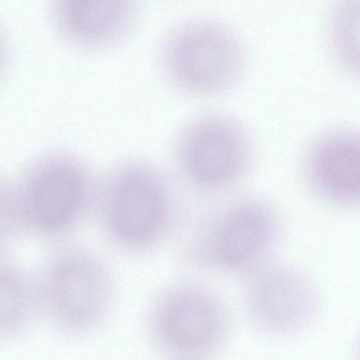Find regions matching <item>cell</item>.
Here are the masks:
<instances>
[{"instance_id":"cell-1","label":"cell","mask_w":360,"mask_h":360,"mask_svg":"<svg viewBox=\"0 0 360 360\" xmlns=\"http://www.w3.org/2000/svg\"><path fill=\"white\" fill-rule=\"evenodd\" d=\"M94 216L105 239L129 256H143L166 241L176 220L167 176L136 158L113 164L98 178Z\"/></svg>"},{"instance_id":"cell-2","label":"cell","mask_w":360,"mask_h":360,"mask_svg":"<svg viewBox=\"0 0 360 360\" xmlns=\"http://www.w3.org/2000/svg\"><path fill=\"white\" fill-rule=\"evenodd\" d=\"M34 276L41 317L65 338H91L110 321L119 281L98 252L77 244H58Z\"/></svg>"},{"instance_id":"cell-3","label":"cell","mask_w":360,"mask_h":360,"mask_svg":"<svg viewBox=\"0 0 360 360\" xmlns=\"http://www.w3.org/2000/svg\"><path fill=\"white\" fill-rule=\"evenodd\" d=\"M283 235V218L273 203L239 198L198 222L183 248V260L198 271L244 279L277 259Z\"/></svg>"},{"instance_id":"cell-4","label":"cell","mask_w":360,"mask_h":360,"mask_svg":"<svg viewBox=\"0 0 360 360\" xmlns=\"http://www.w3.org/2000/svg\"><path fill=\"white\" fill-rule=\"evenodd\" d=\"M98 178L68 149L41 153L14 184L22 233L64 243L94 212Z\"/></svg>"},{"instance_id":"cell-5","label":"cell","mask_w":360,"mask_h":360,"mask_svg":"<svg viewBox=\"0 0 360 360\" xmlns=\"http://www.w3.org/2000/svg\"><path fill=\"white\" fill-rule=\"evenodd\" d=\"M144 326L149 341L168 360H210L231 338L233 314L216 288L183 280L153 295Z\"/></svg>"},{"instance_id":"cell-6","label":"cell","mask_w":360,"mask_h":360,"mask_svg":"<svg viewBox=\"0 0 360 360\" xmlns=\"http://www.w3.org/2000/svg\"><path fill=\"white\" fill-rule=\"evenodd\" d=\"M158 62L178 91L210 96L233 89L248 68V51L239 33L214 18L178 22L160 41Z\"/></svg>"},{"instance_id":"cell-7","label":"cell","mask_w":360,"mask_h":360,"mask_svg":"<svg viewBox=\"0 0 360 360\" xmlns=\"http://www.w3.org/2000/svg\"><path fill=\"white\" fill-rule=\"evenodd\" d=\"M176 169L202 193H219L242 182L252 169L255 145L239 120L206 113L191 120L174 144Z\"/></svg>"},{"instance_id":"cell-8","label":"cell","mask_w":360,"mask_h":360,"mask_svg":"<svg viewBox=\"0 0 360 360\" xmlns=\"http://www.w3.org/2000/svg\"><path fill=\"white\" fill-rule=\"evenodd\" d=\"M243 281L242 305L246 317L267 336L283 339L304 334L321 313L319 286L298 265L276 259Z\"/></svg>"},{"instance_id":"cell-9","label":"cell","mask_w":360,"mask_h":360,"mask_svg":"<svg viewBox=\"0 0 360 360\" xmlns=\"http://www.w3.org/2000/svg\"><path fill=\"white\" fill-rule=\"evenodd\" d=\"M142 10L134 1L58 0L48 18L56 34L82 51H104L127 41L140 24Z\"/></svg>"},{"instance_id":"cell-10","label":"cell","mask_w":360,"mask_h":360,"mask_svg":"<svg viewBox=\"0 0 360 360\" xmlns=\"http://www.w3.org/2000/svg\"><path fill=\"white\" fill-rule=\"evenodd\" d=\"M359 134L349 128L324 132L311 143L302 161V176L320 201L338 208L359 202Z\"/></svg>"},{"instance_id":"cell-11","label":"cell","mask_w":360,"mask_h":360,"mask_svg":"<svg viewBox=\"0 0 360 360\" xmlns=\"http://www.w3.org/2000/svg\"><path fill=\"white\" fill-rule=\"evenodd\" d=\"M41 317L34 274L0 256V345L25 336Z\"/></svg>"},{"instance_id":"cell-12","label":"cell","mask_w":360,"mask_h":360,"mask_svg":"<svg viewBox=\"0 0 360 360\" xmlns=\"http://www.w3.org/2000/svg\"><path fill=\"white\" fill-rule=\"evenodd\" d=\"M359 1H339L330 11L326 22V37L333 58L347 73L359 72Z\"/></svg>"},{"instance_id":"cell-13","label":"cell","mask_w":360,"mask_h":360,"mask_svg":"<svg viewBox=\"0 0 360 360\" xmlns=\"http://www.w3.org/2000/svg\"><path fill=\"white\" fill-rule=\"evenodd\" d=\"M22 233L14 185L0 174V256L8 255Z\"/></svg>"},{"instance_id":"cell-14","label":"cell","mask_w":360,"mask_h":360,"mask_svg":"<svg viewBox=\"0 0 360 360\" xmlns=\"http://www.w3.org/2000/svg\"><path fill=\"white\" fill-rule=\"evenodd\" d=\"M12 49L9 34L5 27L0 24V84L7 77L11 62Z\"/></svg>"}]
</instances>
